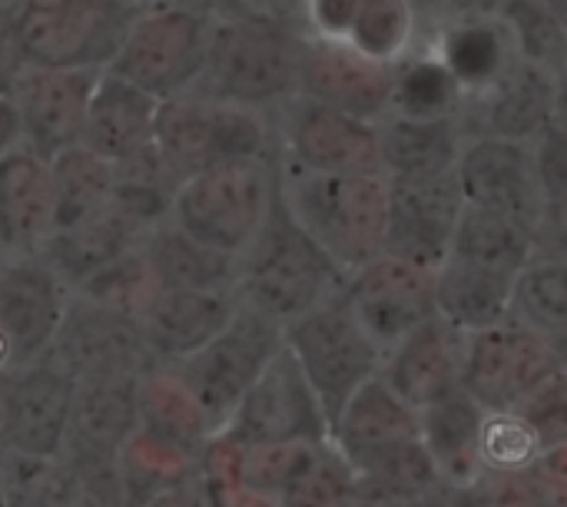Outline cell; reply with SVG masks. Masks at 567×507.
<instances>
[{"label":"cell","instance_id":"6da1fadb","mask_svg":"<svg viewBox=\"0 0 567 507\" xmlns=\"http://www.w3.org/2000/svg\"><path fill=\"white\" fill-rule=\"evenodd\" d=\"M302 30L292 20L243 10L213 20L199 93L276 113L299 93Z\"/></svg>","mask_w":567,"mask_h":507},{"label":"cell","instance_id":"7a4b0ae2","mask_svg":"<svg viewBox=\"0 0 567 507\" xmlns=\"http://www.w3.org/2000/svg\"><path fill=\"white\" fill-rule=\"evenodd\" d=\"M346 279L349 276L322 252V246L289 213L279 189V199L266 226L239 256V276H236L239 302L286 329L299 315L346 292Z\"/></svg>","mask_w":567,"mask_h":507},{"label":"cell","instance_id":"3957f363","mask_svg":"<svg viewBox=\"0 0 567 507\" xmlns=\"http://www.w3.org/2000/svg\"><path fill=\"white\" fill-rule=\"evenodd\" d=\"M279 189L299 226L346 276L385 252L392 189L382 173H306L279 163Z\"/></svg>","mask_w":567,"mask_h":507},{"label":"cell","instance_id":"277c9868","mask_svg":"<svg viewBox=\"0 0 567 507\" xmlns=\"http://www.w3.org/2000/svg\"><path fill=\"white\" fill-rule=\"evenodd\" d=\"M153 139L179 179L223 163L266 159L279 153L272 113L226 103L199 90L159 103Z\"/></svg>","mask_w":567,"mask_h":507},{"label":"cell","instance_id":"5b68a950","mask_svg":"<svg viewBox=\"0 0 567 507\" xmlns=\"http://www.w3.org/2000/svg\"><path fill=\"white\" fill-rule=\"evenodd\" d=\"M279 199V159H236L183 179L173 223L199 242L243 256Z\"/></svg>","mask_w":567,"mask_h":507},{"label":"cell","instance_id":"8992f818","mask_svg":"<svg viewBox=\"0 0 567 507\" xmlns=\"http://www.w3.org/2000/svg\"><path fill=\"white\" fill-rule=\"evenodd\" d=\"M133 0H17L13 33L23 63L106 70L136 17Z\"/></svg>","mask_w":567,"mask_h":507},{"label":"cell","instance_id":"52a82bcc","mask_svg":"<svg viewBox=\"0 0 567 507\" xmlns=\"http://www.w3.org/2000/svg\"><path fill=\"white\" fill-rule=\"evenodd\" d=\"M286 345L319 395L329 425H336L352 395L379 379L385 365V349L359 322L346 292L289 322Z\"/></svg>","mask_w":567,"mask_h":507},{"label":"cell","instance_id":"ba28073f","mask_svg":"<svg viewBox=\"0 0 567 507\" xmlns=\"http://www.w3.org/2000/svg\"><path fill=\"white\" fill-rule=\"evenodd\" d=\"M213 20L179 0L136 10L116 60L106 66L159 103L193 93L203 80Z\"/></svg>","mask_w":567,"mask_h":507},{"label":"cell","instance_id":"9c48e42d","mask_svg":"<svg viewBox=\"0 0 567 507\" xmlns=\"http://www.w3.org/2000/svg\"><path fill=\"white\" fill-rule=\"evenodd\" d=\"M286 345V329L262 312L239 302L233 322L196 355L169 365L179 382L193 392L199 408L209 418L213 435H223L233 412L246 399V392L259 382L269 362Z\"/></svg>","mask_w":567,"mask_h":507},{"label":"cell","instance_id":"30bf717a","mask_svg":"<svg viewBox=\"0 0 567 507\" xmlns=\"http://www.w3.org/2000/svg\"><path fill=\"white\" fill-rule=\"evenodd\" d=\"M276 159L306 173H382L379 123L332 110L306 93L276 113Z\"/></svg>","mask_w":567,"mask_h":507},{"label":"cell","instance_id":"8fae6325","mask_svg":"<svg viewBox=\"0 0 567 507\" xmlns=\"http://www.w3.org/2000/svg\"><path fill=\"white\" fill-rule=\"evenodd\" d=\"M558 369L561 359L555 345L538 329L512 315L502 325L468 335L462 389L485 412H515Z\"/></svg>","mask_w":567,"mask_h":507},{"label":"cell","instance_id":"7c38bea8","mask_svg":"<svg viewBox=\"0 0 567 507\" xmlns=\"http://www.w3.org/2000/svg\"><path fill=\"white\" fill-rule=\"evenodd\" d=\"M332 425L309 379L302 375L289 345L269 362L259 382L246 392L229 425L216 438L233 445H322L329 442Z\"/></svg>","mask_w":567,"mask_h":507},{"label":"cell","instance_id":"4fadbf2b","mask_svg":"<svg viewBox=\"0 0 567 507\" xmlns=\"http://www.w3.org/2000/svg\"><path fill=\"white\" fill-rule=\"evenodd\" d=\"M73 289L37 256L0 259V375L50 355Z\"/></svg>","mask_w":567,"mask_h":507},{"label":"cell","instance_id":"5bb4252c","mask_svg":"<svg viewBox=\"0 0 567 507\" xmlns=\"http://www.w3.org/2000/svg\"><path fill=\"white\" fill-rule=\"evenodd\" d=\"M50 359H56L76 382L143 379L150 369L159 365L146 345L136 315L100 306L76 292L70 296V306L50 345Z\"/></svg>","mask_w":567,"mask_h":507},{"label":"cell","instance_id":"9a60e30c","mask_svg":"<svg viewBox=\"0 0 567 507\" xmlns=\"http://www.w3.org/2000/svg\"><path fill=\"white\" fill-rule=\"evenodd\" d=\"M455 176L465 206L512 216L542 232L548 219V203L538 176L535 143H518L502 136H468Z\"/></svg>","mask_w":567,"mask_h":507},{"label":"cell","instance_id":"2e32d148","mask_svg":"<svg viewBox=\"0 0 567 507\" xmlns=\"http://www.w3.org/2000/svg\"><path fill=\"white\" fill-rule=\"evenodd\" d=\"M100 73L103 70L23 63L7 86L20 113L23 146L43 159L80 146Z\"/></svg>","mask_w":567,"mask_h":507},{"label":"cell","instance_id":"e0dca14e","mask_svg":"<svg viewBox=\"0 0 567 507\" xmlns=\"http://www.w3.org/2000/svg\"><path fill=\"white\" fill-rule=\"evenodd\" d=\"M296 23L306 37L395 66L422 46L425 20L412 0H299Z\"/></svg>","mask_w":567,"mask_h":507},{"label":"cell","instance_id":"ac0fdd59","mask_svg":"<svg viewBox=\"0 0 567 507\" xmlns=\"http://www.w3.org/2000/svg\"><path fill=\"white\" fill-rule=\"evenodd\" d=\"M76 379L50 355L7 379L0 448L33 458H60L70 432Z\"/></svg>","mask_w":567,"mask_h":507},{"label":"cell","instance_id":"d6986e66","mask_svg":"<svg viewBox=\"0 0 567 507\" xmlns=\"http://www.w3.org/2000/svg\"><path fill=\"white\" fill-rule=\"evenodd\" d=\"M346 299L369 335L389 352L435 319V272L382 252L346 279Z\"/></svg>","mask_w":567,"mask_h":507},{"label":"cell","instance_id":"ffe728a7","mask_svg":"<svg viewBox=\"0 0 567 507\" xmlns=\"http://www.w3.org/2000/svg\"><path fill=\"white\" fill-rule=\"evenodd\" d=\"M389 189L385 252L439 272L452 256L465 213L458 176L452 173L425 183H389Z\"/></svg>","mask_w":567,"mask_h":507},{"label":"cell","instance_id":"44dd1931","mask_svg":"<svg viewBox=\"0 0 567 507\" xmlns=\"http://www.w3.org/2000/svg\"><path fill=\"white\" fill-rule=\"evenodd\" d=\"M140 379H90L76 382L70 432L63 445V462L83 478L93 472H110L140 432L136 405Z\"/></svg>","mask_w":567,"mask_h":507},{"label":"cell","instance_id":"7402d4cb","mask_svg":"<svg viewBox=\"0 0 567 507\" xmlns=\"http://www.w3.org/2000/svg\"><path fill=\"white\" fill-rule=\"evenodd\" d=\"M395 66L369 60L342 43H326L302 33L299 43V93L342 110L349 116L379 123L392 110Z\"/></svg>","mask_w":567,"mask_h":507},{"label":"cell","instance_id":"603a6c76","mask_svg":"<svg viewBox=\"0 0 567 507\" xmlns=\"http://www.w3.org/2000/svg\"><path fill=\"white\" fill-rule=\"evenodd\" d=\"M555 96L558 70L522 56L498 86L462 106V126L468 136L535 143L555 123Z\"/></svg>","mask_w":567,"mask_h":507},{"label":"cell","instance_id":"cb8c5ba5","mask_svg":"<svg viewBox=\"0 0 567 507\" xmlns=\"http://www.w3.org/2000/svg\"><path fill=\"white\" fill-rule=\"evenodd\" d=\"M236 312V289H159L136 319L153 359L176 365L209 345Z\"/></svg>","mask_w":567,"mask_h":507},{"label":"cell","instance_id":"d4e9b609","mask_svg":"<svg viewBox=\"0 0 567 507\" xmlns=\"http://www.w3.org/2000/svg\"><path fill=\"white\" fill-rule=\"evenodd\" d=\"M465 352L468 335L435 315L385 352L382 379L392 392H399L412 408L422 412L442 395L462 389Z\"/></svg>","mask_w":567,"mask_h":507},{"label":"cell","instance_id":"484cf974","mask_svg":"<svg viewBox=\"0 0 567 507\" xmlns=\"http://www.w3.org/2000/svg\"><path fill=\"white\" fill-rule=\"evenodd\" d=\"M429 50L458 80L465 103H472V100L485 96L492 86H498L522 60V46H518L515 27L508 23V17L439 20Z\"/></svg>","mask_w":567,"mask_h":507},{"label":"cell","instance_id":"4316f807","mask_svg":"<svg viewBox=\"0 0 567 507\" xmlns=\"http://www.w3.org/2000/svg\"><path fill=\"white\" fill-rule=\"evenodd\" d=\"M56 229L50 159L20 146L0 159V249L37 256Z\"/></svg>","mask_w":567,"mask_h":507},{"label":"cell","instance_id":"83f0119b","mask_svg":"<svg viewBox=\"0 0 567 507\" xmlns=\"http://www.w3.org/2000/svg\"><path fill=\"white\" fill-rule=\"evenodd\" d=\"M419 438H422L419 408H412L399 392H392L382 375L352 395V402L342 408L329 435V442L342 452V458L355 472Z\"/></svg>","mask_w":567,"mask_h":507},{"label":"cell","instance_id":"f1b7e54d","mask_svg":"<svg viewBox=\"0 0 567 507\" xmlns=\"http://www.w3.org/2000/svg\"><path fill=\"white\" fill-rule=\"evenodd\" d=\"M382 139V176L389 183H425L442 179L458 169L468 133L462 116L419 120L389 113L379 120Z\"/></svg>","mask_w":567,"mask_h":507},{"label":"cell","instance_id":"f546056e","mask_svg":"<svg viewBox=\"0 0 567 507\" xmlns=\"http://www.w3.org/2000/svg\"><path fill=\"white\" fill-rule=\"evenodd\" d=\"M485 415L488 412L465 389H455L419 412L422 445L429 448L442 482L455 492H475L485 478L482 468Z\"/></svg>","mask_w":567,"mask_h":507},{"label":"cell","instance_id":"4dcf8cb0","mask_svg":"<svg viewBox=\"0 0 567 507\" xmlns=\"http://www.w3.org/2000/svg\"><path fill=\"white\" fill-rule=\"evenodd\" d=\"M159 116V100L133 86L113 70H103L90 100L83 146L110 163H123L153 143Z\"/></svg>","mask_w":567,"mask_h":507},{"label":"cell","instance_id":"1f68e13d","mask_svg":"<svg viewBox=\"0 0 567 507\" xmlns=\"http://www.w3.org/2000/svg\"><path fill=\"white\" fill-rule=\"evenodd\" d=\"M143 236L146 232L116 203H110L103 213L56 229L40 256L56 269V276L70 289H76L90 276L106 269L113 259H120L123 252L136 249L143 242Z\"/></svg>","mask_w":567,"mask_h":507},{"label":"cell","instance_id":"d6a6232c","mask_svg":"<svg viewBox=\"0 0 567 507\" xmlns=\"http://www.w3.org/2000/svg\"><path fill=\"white\" fill-rule=\"evenodd\" d=\"M515 276L449 259L435 272V315L465 335L502 325L515 315Z\"/></svg>","mask_w":567,"mask_h":507},{"label":"cell","instance_id":"836d02e7","mask_svg":"<svg viewBox=\"0 0 567 507\" xmlns=\"http://www.w3.org/2000/svg\"><path fill=\"white\" fill-rule=\"evenodd\" d=\"M140 249L159 289H236L239 259L199 242L173 219L153 226Z\"/></svg>","mask_w":567,"mask_h":507},{"label":"cell","instance_id":"e575fe53","mask_svg":"<svg viewBox=\"0 0 567 507\" xmlns=\"http://www.w3.org/2000/svg\"><path fill=\"white\" fill-rule=\"evenodd\" d=\"M136 405H140L143 435L169 448H179L193 458H203L206 445L216 438L206 412L199 408L193 392L179 382V375L169 365H156L140 379Z\"/></svg>","mask_w":567,"mask_h":507},{"label":"cell","instance_id":"d590c367","mask_svg":"<svg viewBox=\"0 0 567 507\" xmlns=\"http://www.w3.org/2000/svg\"><path fill=\"white\" fill-rule=\"evenodd\" d=\"M538 252H542L538 229H532L512 216H502V213L465 206L449 259H462V262L518 279Z\"/></svg>","mask_w":567,"mask_h":507},{"label":"cell","instance_id":"8d00e7d4","mask_svg":"<svg viewBox=\"0 0 567 507\" xmlns=\"http://www.w3.org/2000/svg\"><path fill=\"white\" fill-rule=\"evenodd\" d=\"M50 169L56 196V229L103 213L116 196V163L103 159L83 143L53 156Z\"/></svg>","mask_w":567,"mask_h":507},{"label":"cell","instance_id":"74e56055","mask_svg":"<svg viewBox=\"0 0 567 507\" xmlns=\"http://www.w3.org/2000/svg\"><path fill=\"white\" fill-rule=\"evenodd\" d=\"M462 106H465V93L458 80L425 43L415 53H409L402 63H395L389 113L442 120V116H462Z\"/></svg>","mask_w":567,"mask_h":507},{"label":"cell","instance_id":"f35d334b","mask_svg":"<svg viewBox=\"0 0 567 507\" xmlns=\"http://www.w3.org/2000/svg\"><path fill=\"white\" fill-rule=\"evenodd\" d=\"M3 507H80V475L63 458L0 452Z\"/></svg>","mask_w":567,"mask_h":507},{"label":"cell","instance_id":"ab89813d","mask_svg":"<svg viewBox=\"0 0 567 507\" xmlns=\"http://www.w3.org/2000/svg\"><path fill=\"white\" fill-rule=\"evenodd\" d=\"M515 319L551 345L567 339V256L538 252L515 282Z\"/></svg>","mask_w":567,"mask_h":507},{"label":"cell","instance_id":"60d3db41","mask_svg":"<svg viewBox=\"0 0 567 507\" xmlns=\"http://www.w3.org/2000/svg\"><path fill=\"white\" fill-rule=\"evenodd\" d=\"M116 472H120V482H123L130 507H143L163 488L193 478L199 472V458L136 432V438L120 455Z\"/></svg>","mask_w":567,"mask_h":507},{"label":"cell","instance_id":"b9f144b4","mask_svg":"<svg viewBox=\"0 0 567 507\" xmlns=\"http://www.w3.org/2000/svg\"><path fill=\"white\" fill-rule=\"evenodd\" d=\"M355 468L342 458L332 442L312 445L306 465L279 498V507H352Z\"/></svg>","mask_w":567,"mask_h":507},{"label":"cell","instance_id":"7bdbcfd3","mask_svg":"<svg viewBox=\"0 0 567 507\" xmlns=\"http://www.w3.org/2000/svg\"><path fill=\"white\" fill-rule=\"evenodd\" d=\"M545 445L532 422L515 412H488L482 428V468L485 475H525L542 462Z\"/></svg>","mask_w":567,"mask_h":507},{"label":"cell","instance_id":"ee69618b","mask_svg":"<svg viewBox=\"0 0 567 507\" xmlns=\"http://www.w3.org/2000/svg\"><path fill=\"white\" fill-rule=\"evenodd\" d=\"M76 296L83 299H93L100 306H110V309H120V312H130V315H140L150 299L159 292L156 286V276L143 256V249H130L123 252L120 259H113L106 269H100L96 276H90L83 286L73 289Z\"/></svg>","mask_w":567,"mask_h":507},{"label":"cell","instance_id":"f6af8a7d","mask_svg":"<svg viewBox=\"0 0 567 507\" xmlns=\"http://www.w3.org/2000/svg\"><path fill=\"white\" fill-rule=\"evenodd\" d=\"M508 23L515 27L518 46L525 60L545 63L561 70L567 63V27L551 13L545 0H515L505 10Z\"/></svg>","mask_w":567,"mask_h":507},{"label":"cell","instance_id":"bcb514c9","mask_svg":"<svg viewBox=\"0 0 567 507\" xmlns=\"http://www.w3.org/2000/svg\"><path fill=\"white\" fill-rule=\"evenodd\" d=\"M535 159H538V176L548 203V219L542 232L548 229H567V130L551 123L538 139H535Z\"/></svg>","mask_w":567,"mask_h":507},{"label":"cell","instance_id":"7dc6e473","mask_svg":"<svg viewBox=\"0 0 567 507\" xmlns=\"http://www.w3.org/2000/svg\"><path fill=\"white\" fill-rule=\"evenodd\" d=\"M532 428L538 432L545 452L567 442V369L561 365L551 379L542 382V389L518 408Z\"/></svg>","mask_w":567,"mask_h":507},{"label":"cell","instance_id":"c3c4849f","mask_svg":"<svg viewBox=\"0 0 567 507\" xmlns=\"http://www.w3.org/2000/svg\"><path fill=\"white\" fill-rule=\"evenodd\" d=\"M80 507H130L120 472H93L80 478Z\"/></svg>","mask_w":567,"mask_h":507},{"label":"cell","instance_id":"681fc988","mask_svg":"<svg viewBox=\"0 0 567 507\" xmlns=\"http://www.w3.org/2000/svg\"><path fill=\"white\" fill-rule=\"evenodd\" d=\"M199 501H203V478L196 472L193 478L163 488L159 495H153L143 507H199Z\"/></svg>","mask_w":567,"mask_h":507},{"label":"cell","instance_id":"f907efd6","mask_svg":"<svg viewBox=\"0 0 567 507\" xmlns=\"http://www.w3.org/2000/svg\"><path fill=\"white\" fill-rule=\"evenodd\" d=\"M23 146V126L10 90H0V159Z\"/></svg>","mask_w":567,"mask_h":507},{"label":"cell","instance_id":"816d5d0a","mask_svg":"<svg viewBox=\"0 0 567 507\" xmlns=\"http://www.w3.org/2000/svg\"><path fill=\"white\" fill-rule=\"evenodd\" d=\"M515 0H442V20L449 17H505Z\"/></svg>","mask_w":567,"mask_h":507},{"label":"cell","instance_id":"f5cc1de1","mask_svg":"<svg viewBox=\"0 0 567 507\" xmlns=\"http://www.w3.org/2000/svg\"><path fill=\"white\" fill-rule=\"evenodd\" d=\"M555 123L567 130V63L558 70V96H555Z\"/></svg>","mask_w":567,"mask_h":507},{"label":"cell","instance_id":"db71d44e","mask_svg":"<svg viewBox=\"0 0 567 507\" xmlns=\"http://www.w3.org/2000/svg\"><path fill=\"white\" fill-rule=\"evenodd\" d=\"M249 10H259V13H272V17H282V20H292L286 0H243Z\"/></svg>","mask_w":567,"mask_h":507},{"label":"cell","instance_id":"11a10c76","mask_svg":"<svg viewBox=\"0 0 567 507\" xmlns=\"http://www.w3.org/2000/svg\"><path fill=\"white\" fill-rule=\"evenodd\" d=\"M412 3L419 7L422 20H429V17H435V23L442 20V0H412Z\"/></svg>","mask_w":567,"mask_h":507},{"label":"cell","instance_id":"9f6ffc18","mask_svg":"<svg viewBox=\"0 0 567 507\" xmlns=\"http://www.w3.org/2000/svg\"><path fill=\"white\" fill-rule=\"evenodd\" d=\"M458 507H488L475 492H462V501H458Z\"/></svg>","mask_w":567,"mask_h":507},{"label":"cell","instance_id":"6f0895ef","mask_svg":"<svg viewBox=\"0 0 567 507\" xmlns=\"http://www.w3.org/2000/svg\"><path fill=\"white\" fill-rule=\"evenodd\" d=\"M7 379H10V375H0V412H3V395H7ZM0 452H3V448H0Z\"/></svg>","mask_w":567,"mask_h":507},{"label":"cell","instance_id":"680465c9","mask_svg":"<svg viewBox=\"0 0 567 507\" xmlns=\"http://www.w3.org/2000/svg\"><path fill=\"white\" fill-rule=\"evenodd\" d=\"M286 7H289V13H292V20H296V13H299V0H286Z\"/></svg>","mask_w":567,"mask_h":507},{"label":"cell","instance_id":"91938a15","mask_svg":"<svg viewBox=\"0 0 567 507\" xmlns=\"http://www.w3.org/2000/svg\"><path fill=\"white\" fill-rule=\"evenodd\" d=\"M199 507H213V501L206 498V492H203V501H199Z\"/></svg>","mask_w":567,"mask_h":507},{"label":"cell","instance_id":"94428289","mask_svg":"<svg viewBox=\"0 0 567 507\" xmlns=\"http://www.w3.org/2000/svg\"><path fill=\"white\" fill-rule=\"evenodd\" d=\"M0 259H3V249H0Z\"/></svg>","mask_w":567,"mask_h":507},{"label":"cell","instance_id":"6125c7cd","mask_svg":"<svg viewBox=\"0 0 567 507\" xmlns=\"http://www.w3.org/2000/svg\"><path fill=\"white\" fill-rule=\"evenodd\" d=\"M0 507H3V501H0Z\"/></svg>","mask_w":567,"mask_h":507}]
</instances>
